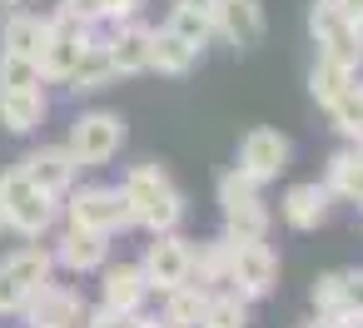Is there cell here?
Instances as JSON below:
<instances>
[{
  "label": "cell",
  "instance_id": "1f68e13d",
  "mask_svg": "<svg viewBox=\"0 0 363 328\" xmlns=\"http://www.w3.org/2000/svg\"><path fill=\"white\" fill-rule=\"evenodd\" d=\"M60 11H70L85 26H100V21H110V0H60Z\"/></svg>",
  "mask_w": 363,
  "mask_h": 328
},
{
  "label": "cell",
  "instance_id": "f1b7e54d",
  "mask_svg": "<svg viewBox=\"0 0 363 328\" xmlns=\"http://www.w3.org/2000/svg\"><path fill=\"white\" fill-rule=\"evenodd\" d=\"M204 328H244V298L239 293H214Z\"/></svg>",
  "mask_w": 363,
  "mask_h": 328
},
{
  "label": "cell",
  "instance_id": "7402d4cb",
  "mask_svg": "<svg viewBox=\"0 0 363 328\" xmlns=\"http://www.w3.org/2000/svg\"><path fill=\"white\" fill-rule=\"evenodd\" d=\"M45 40H50V21H35V16H11L6 21V55H30L35 65H40V50H45Z\"/></svg>",
  "mask_w": 363,
  "mask_h": 328
},
{
  "label": "cell",
  "instance_id": "5b68a950",
  "mask_svg": "<svg viewBox=\"0 0 363 328\" xmlns=\"http://www.w3.org/2000/svg\"><path fill=\"white\" fill-rule=\"evenodd\" d=\"M125 145V120L110 115V110H95V115H80L75 120V135H70V154L75 164H105L115 159Z\"/></svg>",
  "mask_w": 363,
  "mask_h": 328
},
{
  "label": "cell",
  "instance_id": "8fae6325",
  "mask_svg": "<svg viewBox=\"0 0 363 328\" xmlns=\"http://www.w3.org/2000/svg\"><path fill=\"white\" fill-rule=\"evenodd\" d=\"M214 30L229 45H259L264 40V6L259 0H219L214 6Z\"/></svg>",
  "mask_w": 363,
  "mask_h": 328
},
{
  "label": "cell",
  "instance_id": "3957f363",
  "mask_svg": "<svg viewBox=\"0 0 363 328\" xmlns=\"http://www.w3.org/2000/svg\"><path fill=\"white\" fill-rule=\"evenodd\" d=\"M308 30H313L318 55H323V60H338V65H348V70H358V65H363V26L343 21V11L333 6V0H313Z\"/></svg>",
  "mask_w": 363,
  "mask_h": 328
},
{
  "label": "cell",
  "instance_id": "cb8c5ba5",
  "mask_svg": "<svg viewBox=\"0 0 363 328\" xmlns=\"http://www.w3.org/2000/svg\"><path fill=\"white\" fill-rule=\"evenodd\" d=\"M224 234L229 239H264L269 234V209L264 199H239L224 209Z\"/></svg>",
  "mask_w": 363,
  "mask_h": 328
},
{
  "label": "cell",
  "instance_id": "d4e9b609",
  "mask_svg": "<svg viewBox=\"0 0 363 328\" xmlns=\"http://www.w3.org/2000/svg\"><path fill=\"white\" fill-rule=\"evenodd\" d=\"M308 90H313V100L328 110L343 90H353V70L338 65V60H323V55H318V65H313V75H308Z\"/></svg>",
  "mask_w": 363,
  "mask_h": 328
},
{
  "label": "cell",
  "instance_id": "5bb4252c",
  "mask_svg": "<svg viewBox=\"0 0 363 328\" xmlns=\"http://www.w3.org/2000/svg\"><path fill=\"white\" fill-rule=\"evenodd\" d=\"M150 35H155V30H145V26H135V21L115 26V35L105 40V50H110V60H115V75H140V70H150Z\"/></svg>",
  "mask_w": 363,
  "mask_h": 328
},
{
  "label": "cell",
  "instance_id": "7c38bea8",
  "mask_svg": "<svg viewBox=\"0 0 363 328\" xmlns=\"http://www.w3.org/2000/svg\"><path fill=\"white\" fill-rule=\"evenodd\" d=\"M21 174H26L35 189L60 194V189H70V179H75V154H70V149H35V154L21 159Z\"/></svg>",
  "mask_w": 363,
  "mask_h": 328
},
{
  "label": "cell",
  "instance_id": "f35d334b",
  "mask_svg": "<svg viewBox=\"0 0 363 328\" xmlns=\"http://www.w3.org/2000/svg\"><path fill=\"white\" fill-rule=\"evenodd\" d=\"M353 90H358V100H363V80H353Z\"/></svg>",
  "mask_w": 363,
  "mask_h": 328
},
{
  "label": "cell",
  "instance_id": "ffe728a7",
  "mask_svg": "<svg viewBox=\"0 0 363 328\" xmlns=\"http://www.w3.org/2000/svg\"><path fill=\"white\" fill-rule=\"evenodd\" d=\"M45 120V95L40 90H0V125L11 135H30Z\"/></svg>",
  "mask_w": 363,
  "mask_h": 328
},
{
  "label": "cell",
  "instance_id": "83f0119b",
  "mask_svg": "<svg viewBox=\"0 0 363 328\" xmlns=\"http://www.w3.org/2000/svg\"><path fill=\"white\" fill-rule=\"evenodd\" d=\"M328 115H333V125H338L348 140L363 135V100H358V90H343V95L328 105Z\"/></svg>",
  "mask_w": 363,
  "mask_h": 328
},
{
  "label": "cell",
  "instance_id": "d590c367",
  "mask_svg": "<svg viewBox=\"0 0 363 328\" xmlns=\"http://www.w3.org/2000/svg\"><path fill=\"white\" fill-rule=\"evenodd\" d=\"M333 6L343 11V21H353V26H363V0H333Z\"/></svg>",
  "mask_w": 363,
  "mask_h": 328
},
{
  "label": "cell",
  "instance_id": "277c9868",
  "mask_svg": "<svg viewBox=\"0 0 363 328\" xmlns=\"http://www.w3.org/2000/svg\"><path fill=\"white\" fill-rule=\"evenodd\" d=\"M229 268H234V293L239 298H264L279 278V259L264 239H229Z\"/></svg>",
  "mask_w": 363,
  "mask_h": 328
},
{
  "label": "cell",
  "instance_id": "b9f144b4",
  "mask_svg": "<svg viewBox=\"0 0 363 328\" xmlns=\"http://www.w3.org/2000/svg\"><path fill=\"white\" fill-rule=\"evenodd\" d=\"M0 6H16V0H0Z\"/></svg>",
  "mask_w": 363,
  "mask_h": 328
},
{
  "label": "cell",
  "instance_id": "836d02e7",
  "mask_svg": "<svg viewBox=\"0 0 363 328\" xmlns=\"http://www.w3.org/2000/svg\"><path fill=\"white\" fill-rule=\"evenodd\" d=\"M125 328H169V323H164V318H150V313H140V308H135V313L125 318Z\"/></svg>",
  "mask_w": 363,
  "mask_h": 328
},
{
  "label": "cell",
  "instance_id": "7a4b0ae2",
  "mask_svg": "<svg viewBox=\"0 0 363 328\" xmlns=\"http://www.w3.org/2000/svg\"><path fill=\"white\" fill-rule=\"evenodd\" d=\"M0 209H6V229H16V234H26V239H40V234L55 224V194L35 189V184L21 174V164L0 174Z\"/></svg>",
  "mask_w": 363,
  "mask_h": 328
},
{
  "label": "cell",
  "instance_id": "8d00e7d4",
  "mask_svg": "<svg viewBox=\"0 0 363 328\" xmlns=\"http://www.w3.org/2000/svg\"><path fill=\"white\" fill-rule=\"evenodd\" d=\"M179 6H184V11H204V16H214L219 0H179Z\"/></svg>",
  "mask_w": 363,
  "mask_h": 328
},
{
  "label": "cell",
  "instance_id": "d6a6232c",
  "mask_svg": "<svg viewBox=\"0 0 363 328\" xmlns=\"http://www.w3.org/2000/svg\"><path fill=\"white\" fill-rule=\"evenodd\" d=\"M125 318H130V313H120V308H110V303H100V308H85V318H80V328H125Z\"/></svg>",
  "mask_w": 363,
  "mask_h": 328
},
{
  "label": "cell",
  "instance_id": "484cf974",
  "mask_svg": "<svg viewBox=\"0 0 363 328\" xmlns=\"http://www.w3.org/2000/svg\"><path fill=\"white\" fill-rule=\"evenodd\" d=\"M40 65L30 55H6L0 50V90H40Z\"/></svg>",
  "mask_w": 363,
  "mask_h": 328
},
{
  "label": "cell",
  "instance_id": "9c48e42d",
  "mask_svg": "<svg viewBox=\"0 0 363 328\" xmlns=\"http://www.w3.org/2000/svg\"><path fill=\"white\" fill-rule=\"evenodd\" d=\"M239 169L249 174V179H259V184H269V179H279L284 169H289V140L279 135V130H249L244 135V145H239Z\"/></svg>",
  "mask_w": 363,
  "mask_h": 328
},
{
  "label": "cell",
  "instance_id": "e575fe53",
  "mask_svg": "<svg viewBox=\"0 0 363 328\" xmlns=\"http://www.w3.org/2000/svg\"><path fill=\"white\" fill-rule=\"evenodd\" d=\"M140 11V0H110V21H130Z\"/></svg>",
  "mask_w": 363,
  "mask_h": 328
},
{
  "label": "cell",
  "instance_id": "52a82bcc",
  "mask_svg": "<svg viewBox=\"0 0 363 328\" xmlns=\"http://www.w3.org/2000/svg\"><path fill=\"white\" fill-rule=\"evenodd\" d=\"M70 224L75 229H95V234H120V229L135 224V214H130L120 189H80L70 199Z\"/></svg>",
  "mask_w": 363,
  "mask_h": 328
},
{
  "label": "cell",
  "instance_id": "8992f818",
  "mask_svg": "<svg viewBox=\"0 0 363 328\" xmlns=\"http://www.w3.org/2000/svg\"><path fill=\"white\" fill-rule=\"evenodd\" d=\"M90 40H95V26H85V21H75L70 11H60V16L50 21L45 50H40V75H45V80H65L70 65L80 60V50H85Z\"/></svg>",
  "mask_w": 363,
  "mask_h": 328
},
{
  "label": "cell",
  "instance_id": "ab89813d",
  "mask_svg": "<svg viewBox=\"0 0 363 328\" xmlns=\"http://www.w3.org/2000/svg\"><path fill=\"white\" fill-rule=\"evenodd\" d=\"M308 328H328V323H323V318H318V323H308Z\"/></svg>",
  "mask_w": 363,
  "mask_h": 328
},
{
  "label": "cell",
  "instance_id": "4316f807",
  "mask_svg": "<svg viewBox=\"0 0 363 328\" xmlns=\"http://www.w3.org/2000/svg\"><path fill=\"white\" fill-rule=\"evenodd\" d=\"M164 30H174L179 40H189L194 50H204V40L214 35V16H204V11H184V6H174V16H169V26Z\"/></svg>",
  "mask_w": 363,
  "mask_h": 328
},
{
  "label": "cell",
  "instance_id": "ba28073f",
  "mask_svg": "<svg viewBox=\"0 0 363 328\" xmlns=\"http://www.w3.org/2000/svg\"><path fill=\"white\" fill-rule=\"evenodd\" d=\"M26 323L30 328H80V318H85V303H80V293H70L65 283H40L30 298H26Z\"/></svg>",
  "mask_w": 363,
  "mask_h": 328
},
{
  "label": "cell",
  "instance_id": "9a60e30c",
  "mask_svg": "<svg viewBox=\"0 0 363 328\" xmlns=\"http://www.w3.org/2000/svg\"><path fill=\"white\" fill-rule=\"evenodd\" d=\"M105 254H110V234H95V229H65V239H60V249H55V259L65 264V268H75V273H90V268H105Z\"/></svg>",
  "mask_w": 363,
  "mask_h": 328
},
{
  "label": "cell",
  "instance_id": "4dcf8cb0",
  "mask_svg": "<svg viewBox=\"0 0 363 328\" xmlns=\"http://www.w3.org/2000/svg\"><path fill=\"white\" fill-rule=\"evenodd\" d=\"M338 308H348V313H363V268H353V273H338Z\"/></svg>",
  "mask_w": 363,
  "mask_h": 328
},
{
  "label": "cell",
  "instance_id": "30bf717a",
  "mask_svg": "<svg viewBox=\"0 0 363 328\" xmlns=\"http://www.w3.org/2000/svg\"><path fill=\"white\" fill-rule=\"evenodd\" d=\"M189 244L184 239H174V229L169 234H155V244H150V254H145V278H150V288H160V293H169L174 283H184L189 278Z\"/></svg>",
  "mask_w": 363,
  "mask_h": 328
},
{
  "label": "cell",
  "instance_id": "60d3db41",
  "mask_svg": "<svg viewBox=\"0 0 363 328\" xmlns=\"http://www.w3.org/2000/svg\"><path fill=\"white\" fill-rule=\"evenodd\" d=\"M0 229H6V209H0Z\"/></svg>",
  "mask_w": 363,
  "mask_h": 328
},
{
  "label": "cell",
  "instance_id": "603a6c76",
  "mask_svg": "<svg viewBox=\"0 0 363 328\" xmlns=\"http://www.w3.org/2000/svg\"><path fill=\"white\" fill-rule=\"evenodd\" d=\"M323 189H328V194H343L348 204L363 209V159H358L353 149L333 154V159H328V184H323Z\"/></svg>",
  "mask_w": 363,
  "mask_h": 328
},
{
  "label": "cell",
  "instance_id": "44dd1931",
  "mask_svg": "<svg viewBox=\"0 0 363 328\" xmlns=\"http://www.w3.org/2000/svg\"><path fill=\"white\" fill-rule=\"evenodd\" d=\"M199 60V50L189 40H179L174 30H155L150 35V70H164V75H189Z\"/></svg>",
  "mask_w": 363,
  "mask_h": 328
},
{
  "label": "cell",
  "instance_id": "d6986e66",
  "mask_svg": "<svg viewBox=\"0 0 363 328\" xmlns=\"http://www.w3.org/2000/svg\"><path fill=\"white\" fill-rule=\"evenodd\" d=\"M284 219L294 224V229H318L323 219H328V189L323 184H294L289 194H284Z\"/></svg>",
  "mask_w": 363,
  "mask_h": 328
},
{
  "label": "cell",
  "instance_id": "74e56055",
  "mask_svg": "<svg viewBox=\"0 0 363 328\" xmlns=\"http://www.w3.org/2000/svg\"><path fill=\"white\" fill-rule=\"evenodd\" d=\"M353 154H358V159H363V135H358V140H353Z\"/></svg>",
  "mask_w": 363,
  "mask_h": 328
},
{
  "label": "cell",
  "instance_id": "e0dca14e",
  "mask_svg": "<svg viewBox=\"0 0 363 328\" xmlns=\"http://www.w3.org/2000/svg\"><path fill=\"white\" fill-rule=\"evenodd\" d=\"M189 278L204 283L209 293H234V268H229V239L204 244L199 254H189Z\"/></svg>",
  "mask_w": 363,
  "mask_h": 328
},
{
  "label": "cell",
  "instance_id": "ac0fdd59",
  "mask_svg": "<svg viewBox=\"0 0 363 328\" xmlns=\"http://www.w3.org/2000/svg\"><path fill=\"white\" fill-rule=\"evenodd\" d=\"M145 293H150V278H145L140 264H115V268H105V303H110V308L135 313V308L145 303Z\"/></svg>",
  "mask_w": 363,
  "mask_h": 328
},
{
  "label": "cell",
  "instance_id": "2e32d148",
  "mask_svg": "<svg viewBox=\"0 0 363 328\" xmlns=\"http://www.w3.org/2000/svg\"><path fill=\"white\" fill-rule=\"evenodd\" d=\"M115 80V60H110V50H105V40L95 35L85 50H80V60L70 65V75H65V85L75 90V95H95V90H105Z\"/></svg>",
  "mask_w": 363,
  "mask_h": 328
},
{
  "label": "cell",
  "instance_id": "f546056e",
  "mask_svg": "<svg viewBox=\"0 0 363 328\" xmlns=\"http://www.w3.org/2000/svg\"><path fill=\"white\" fill-rule=\"evenodd\" d=\"M26 298H30V293L16 283V273H11L6 264H0V318H6V313H21V308H26Z\"/></svg>",
  "mask_w": 363,
  "mask_h": 328
},
{
  "label": "cell",
  "instance_id": "6da1fadb",
  "mask_svg": "<svg viewBox=\"0 0 363 328\" xmlns=\"http://www.w3.org/2000/svg\"><path fill=\"white\" fill-rule=\"evenodd\" d=\"M120 194H125L135 224H145V229H155V234H169V229L179 224V214H184V199H179L174 179H169L160 164H140V169H130Z\"/></svg>",
  "mask_w": 363,
  "mask_h": 328
},
{
  "label": "cell",
  "instance_id": "4fadbf2b",
  "mask_svg": "<svg viewBox=\"0 0 363 328\" xmlns=\"http://www.w3.org/2000/svg\"><path fill=\"white\" fill-rule=\"evenodd\" d=\"M209 303H214V293H209L204 283L184 278V283H174V288L164 293V323H169V328H204Z\"/></svg>",
  "mask_w": 363,
  "mask_h": 328
}]
</instances>
